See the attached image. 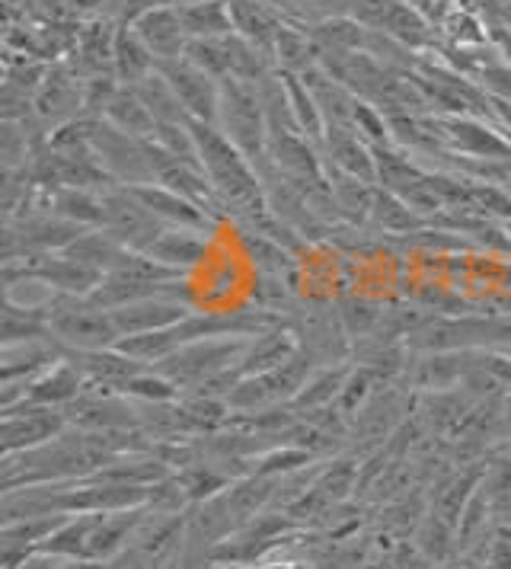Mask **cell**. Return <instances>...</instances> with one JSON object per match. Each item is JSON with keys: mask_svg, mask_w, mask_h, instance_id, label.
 Wrapping results in <instances>:
<instances>
[{"mask_svg": "<svg viewBox=\"0 0 511 569\" xmlns=\"http://www.w3.org/2000/svg\"><path fill=\"white\" fill-rule=\"evenodd\" d=\"M320 154H323L330 170L349 173V177H358V180L378 182L371 144L361 141L355 129H349V126H327V134L320 141Z\"/></svg>", "mask_w": 511, "mask_h": 569, "instance_id": "7c38bea8", "label": "cell"}, {"mask_svg": "<svg viewBox=\"0 0 511 569\" xmlns=\"http://www.w3.org/2000/svg\"><path fill=\"white\" fill-rule=\"evenodd\" d=\"M189 313H196L189 298L160 295V298H148V301H134V305H126V308H116L112 320H116L119 337H141V333L167 330L179 320H186Z\"/></svg>", "mask_w": 511, "mask_h": 569, "instance_id": "30bf717a", "label": "cell"}, {"mask_svg": "<svg viewBox=\"0 0 511 569\" xmlns=\"http://www.w3.org/2000/svg\"><path fill=\"white\" fill-rule=\"evenodd\" d=\"M228 3L230 17H233V32L275 64V39H279L284 17L265 0H228Z\"/></svg>", "mask_w": 511, "mask_h": 569, "instance_id": "5bb4252c", "label": "cell"}, {"mask_svg": "<svg viewBox=\"0 0 511 569\" xmlns=\"http://www.w3.org/2000/svg\"><path fill=\"white\" fill-rule=\"evenodd\" d=\"M157 71L170 80V87L177 90L179 103L186 109L189 122H208L218 126V109H221V80L204 74L202 68H196L189 58L177 61H163L157 64Z\"/></svg>", "mask_w": 511, "mask_h": 569, "instance_id": "ba28073f", "label": "cell"}, {"mask_svg": "<svg viewBox=\"0 0 511 569\" xmlns=\"http://www.w3.org/2000/svg\"><path fill=\"white\" fill-rule=\"evenodd\" d=\"M218 569H317L310 560H298V557H281V560H262V563H250V567H218Z\"/></svg>", "mask_w": 511, "mask_h": 569, "instance_id": "484cf974", "label": "cell"}, {"mask_svg": "<svg viewBox=\"0 0 511 569\" xmlns=\"http://www.w3.org/2000/svg\"><path fill=\"white\" fill-rule=\"evenodd\" d=\"M250 339L247 337H211L189 342L167 356L163 362L151 365L163 378H170L182 393H211V388L230 390V371L247 356Z\"/></svg>", "mask_w": 511, "mask_h": 569, "instance_id": "6da1fadb", "label": "cell"}, {"mask_svg": "<svg viewBox=\"0 0 511 569\" xmlns=\"http://www.w3.org/2000/svg\"><path fill=\"white\" fill-rule=\"evenodd\" d=\"M61 567V560L58 557H49V553H32L29 560H23L20 567L13 569H58Z\"/></svg>", "mask_w": 511, "mask_h": 569, "instance_id": "4316f807", "label": "cell"}, {"mask_svg": "<svg viewBox=\"0 0 511 569\" xmlns=\"http://www.w3.org/2000/svg\"><path fill=\"white\" fill-rule=\"evenodd\" d=\"M93 151L100 157L102 170L109 173V180L119 186H144L157 180V167H153V148L151 138H131L116 126H109L106 119H93L90 129Z\"/></svg>", "mask_w": 511, "mask_h": 569, "instance_id": "277c9868", "label": "cell"}, {"mask_svg": "<svg viewBox=\"0 0 511 569\" xmlns=\"http://www.w3.org/2000/svg\"><path fill=\"white\" fill-rule=\"evenodd\" d=\"M163 7H192V3H204V0H160Z\"/></svg>", "mask_w": 511, "mask_h": 569, "instance_id": "83f0119b", "label": "cell"}, {"mask_svg": "<svg viewBox=\"0 0 511 569\" xmlns=\"http://www.w3.org/2000/svg\"><path fill=\"white\" fill-rule=\"evenodd\" d=\"M61 253L106 276V272H112V269L122 262V257L128 253V247H122L116 237H109L106 231H83L74 243H71L68 250H61Z\"/></svg>", "mask_w": 511, "mask_h": 569, "instance_id": "44dd1931", "label": "cell"}, {"mask_svg": "<svg viewBox=\"0 0 511 569\" xmlns=\"http://www.w3.org/2000/svg\"><path fill=\"white\" fill-rule=\"evenodd\" d=\"M339 317H342V327L349 337H368L383 320V311H374V305L364 298H349V301H342Z\"/></svg>", "mask_w": 511, "mask_h": 569, "instance_id": "d4e9b609", "label": "cell"}, {"mask_svg": "<svg viewBox=\"0 0 511 569\" xmlns=\"http://www.w3.org/2000/svg\"><path fill=\"white\" fill-rule=\"evenodd\" d=\"M49 208L54 214L87 228V231H102L106 228L102 189H54V192H49Z\"/></svg>", "mask_w": 511, "mask_h": 569, "instance_id": "e0dca14e", "label": "cell"}, {"mask_svg": "<svg viewBox=\"0 0 511 569\" xmlns=\"http://www.w3.org/2000/svg\"><path fill=\"white\" fill-rule=\"evenodd\" d=\"M160 569H182V563H179V557L177 560H170V563H163V567Z\"/></svg>", "mask_w": 511, "mask_h": 569, "instance_id": "f1b7e54d", "label": "cell"}, {"mask_svg": "<svg viewBox=\"0 0 511 569\" xmlns=\"http://www.w3.org/2000/svg\"><path fill=\"white\" fill-rule=\"evenodd\" d=\"M438 144L454 157L467 160H489V163H511V141L505 131L489 119L477 116H429Z\"/></svg>", "mask_w": 511, "mask_h": 569, "instance_id": "5b68a950", "label": "cell"}, {"mask_svg": "<svg viewBox=\"0 0 511 569\" xmlns=\"http://www.w3.org/2000/svg\"><path fill=\"white\" fill-rule=\"evenodd\" d=\"M134 192V199L151 211L153 218L167 228H192V231H214V221L202 206H196L192 199L179 196L173 189L160 186V182H144V186H128Z\"/></svg>", "mask_w": 511, "mask_h": 569, "instance_id": "8fae6325", "label": "cell"}, {"mask_svg": "<svg viewBox=\"0 0 511 569\" xmlns=\"http://www.w3.org/2000/svg\"><path fill=\"white\" fill-rule=\"evenodd\" d=\"M102 119L109 126H116L119 131L131 134V138H153V131H157L151 109L141 103V97L131 87H119L116 90V97L109 100L106 112H102Z\"/></svg>", "mask_w": 511, "mask_h": 569, "instance_id": "ffe728a7", "label": "cell"}, {"mask_svg": "<svg viewBox=\"0 0 511 569\" xmlns=\"http://www.w3.org/2000/svg\"><path fill=\"white\" fill-rule=\"evenodd\" d=\"M134 32L141 36V42L151 49V54L157 58V64L163 61H177L186 54V46H189V36L182 29V20H179L177 7H163L157 3L148 13H141L134 23Z\"/></svg>", "mask_w": 511, "mask_h": 569, "instance_id": "4fadbf2b", "label": "cell"}, {"mask_svg": "<svg viewBox=\"0 0 511 569\" xmlns=\"http://www.w3.org/2000/svg\"><path fill=\"white\" fill-rule=\"evenodd\" d=\"M49 330L54 342H61L68 352H97L112 349L119 342V330L112 311L100 308L93 298L58 295L49 308Z\"/></svg>", "mask_w": 511, "mask_h": 569, "instance_id": "3957f363", "label": "cell"}, {"mask_svg": "<svg viewBox=\"0 0 511 569\" xmlns=\"http://www.w3.org/2000/svg\"><path fill=\"white\" fill-rule=\"evenodd\" d=\"M368 224L383 233H393V237H412V233H422L425 228H432L415 208H409L400 196L387 192L381 186H378V196H374Z\"/></svg>", "mask_w": 511, "mask_h": 569, "instance_id": "ac0fdd59", "label": "cell"}, {"mask_svg": "<svg viewBox=\"0 0 511 569\" xmlns=\"http://www.w3.org/2000/svg\"><path fill=\"white\" fill-rule=\"evenodd\" d=\"M189 39H224L233 36V17L228 0H204L192 7H177Z\"/></svg>", "mask_w": 511, "mask_h": 569, "instance_id": "d6986e66", "label": "cell"}, {"mask_svg": "<svg viewBox=\"0 0 511 569\" xmlns=\"http://www.w3.org/2000/svg\"><path fill=\"white\" fill-rule=\"evenodd\" d=\"M49 311H32V308H17L3 301V327H0V342L3 346H20L32 339H49Z\"/></svg>", "mask_w": 511, "mask_h": 569, "instance_id": "cb8c5ba5", "label": "cell"}, {"mask_svg": "<svg viewBox=\"0 0 511 569\" xmlns=\"http://www.w3.org/2000/svg\"><path fill=\"white\" fill-rule=\"evenodd\" d=\"M349 375H352V368H342V365H327V368H320V371H313L310 378H307V385L301 388V393L291 400V407H298V410H320V407H330L339 400V393L345 388V381H349Z\"/></svg>", "mask_w": 511, "mask_h": 569, "instance_id": "603a6c76", "label": "cell"}, {"mask_svg": "<svg viewBox=\"0 0 511 569\" xmlns=\"http://www.w3.org/2000/svg\"><path fill=\"white\" fill-rule=\"evenodd\" d=\"M218 129L247 154V160L265 180L272 173L269 160V112L262 100V87L250 80H221V109H218Z\"/></svg>", "mask_w": 511, "mask_h": 569, "instance_id": "7a4b0ae2", "label": "cell"}, {"mask_svg": "<svg viewBox=\"0 0 511 569\" xmlns=\"http://www.w3.org/2000/svg\"><path fill=\"white\" fill-rule=\"evenodd\" d=\"M157 71V58L151 49L141 42V36L134 32V27L119 23L116 29V52H112V74L122 87H138L144 78H151Z\"/></svg>", "mask_w": 511, "mask_h": 569, "instance_id": "2e32d148", "label": "cell"}, {"mask_svg": "<svg viewBox=\"0 0 511 569\" xmlns=\"http://www.w3.org/2000/svg\"><path fill=\"white\" fill-rule=\"evenodd\" d=\"M68 429H71V422H68L64 410H58V407H36V403L7 407L3 419H0L3 458L20 455V451H32L39 445H49Z\"/></svg>", "mask_w": 511, "mask_h": 569, "instance_id": "52a82bcc", "label": "cell"}, {"mask_svg": "<svg viewBox=\"0 0 511 569\" xmlns=\"http://www.w3.org/2000/svg\"><path fill=\"white\" fill-rule=\"evenodd\" d=\"M102 199H106V228L102 231L116 237L122 247L134 250V253H148L167 224H160L151 211L134 199V192L128 186H119V182L106 186Z\"/></svg>", "mask_w": 511, "mask_h": 569, "instance_id": "8992f818", "label": "cell"}, {"mask_svg": "<svg viewBox=\"0 0 511 569\" xmlns=\"http://www.w3.org/2000/svg\"><path fill=\"white\" fill-rule=\"evenodd\" d=\"M211 253V240L208 231H192V228H163L148 250V257L177 269L182 276H189L192 269L204 266V259Z\"/></svg>", "mask_w": 511, "mask_h": 569, "instance_id": "9a60e30c", "label": "cell"}, {"mask_svg": "<svg viewBox=\"0 0 511 569\" xmlns=\"http://www.w3.org/2000/svg\"><path fill=\"white\" fill-rule=\"evenodd\" d=\"M505 233H509V243H511V221H505Z\"/></svg>", "mask_w": 511, "mask_h": 569, "instance_id": "f546056e", "label": "cell"}, {"mask_svg": "<svg viewBox=\"0 0 511 569\" xmlns=\"http://www.w3.org/2000/svg\"><path fill=\"white\" fill-rule=\"evenodd\" d=\"M131 90L141 97V103L151 109L157 126H186L189 122L186 109L179 103L177 90L170 87V80L163 78L160 71H153L151 78H144L138 87H131Z\"/></svg>", "mask_w": 511, "mask_h": 569, "instance_id": "7402d4cb", "label": "cell"}, {"mask_svg": "<svg viewBox=\"0 0 511 569\" xmlns=\"http://www.w3.org/2000/svg\"><path fill=\"white\" fill-rule=\"evenodd\" d=\"M32 116L49 131L80 119L83 116V80L77 78L68 64L49 68V78L42 80V87L36 93Z\"/></svg>", "mask_w": 511, "mask_h": 569, "instance_id": "9c48e42d", "label": "cell"}]
</instances>
